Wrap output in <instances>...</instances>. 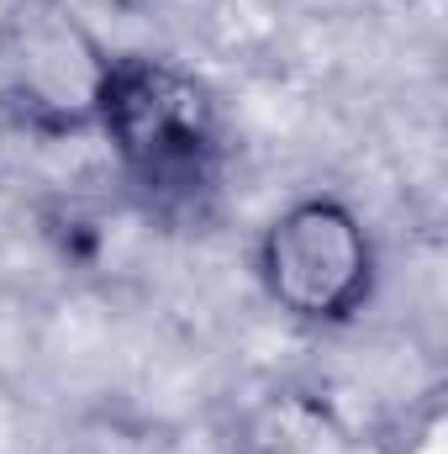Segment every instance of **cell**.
<instances>
[{"label": "cell", "mask_w": 448, "mask_h": 454, "mask_svg": "<svg viewBox=\"0 0 448 454\" xmlns=\"http://www.w3.org/2000/svg\"><path fill=\"white\" fill-rule=\"evenodd\" d=\"M96 127L106 132L127 185L158 217H201L217 196L227 159L222 112L190 69L153 53L112 59Z\"/></svg>", "instance_id": "6da1fadb"}, {"label": "cell", "mask_w": 448, "mask_h": 454, "mask_svg": "<svg viewBox=\"0 0 448 454\" xmlns=\"http://www.w3.org/2000/svg\"><path fill=\"white\" fill-rule=\"evenodd\" d=\"M112 53L64 0H21L0 21V106L37 137L90 132Z\"/></svg>", "instance_id": "7a4b0ae2"}, {"label": "cell", "mask_w": 448, "mask_h": 454, "mask_svg": "<svg viewBox=\"0 0 448 454\" xmlns=\"http://www.w3.org/2000/svg\"><path fill=\"white\" fill-rule=\"evenodd\" d=\"M259 280H264V296L285 317L337 328L359 317L364 301L375 296L369 227L337 196H301L264 227Z\"/></svg>", "instance_id": "3957f363"}, {"label": "cell", "mask_w": 448, "mask_h": 454, "mask_svg": "<svg viewBox=\"0 0 448 454\" xmlns=\"http://www.w3.org/2000/svg\"><path fill=\"white\" fill-rule=\"evenodd\" d=\"M237 454H369V444L322 396L280 391L248 418V428L237 439Z\"/></svg>", "instance_id": "277c9868"}, {"label": "cell", "mask_w": 448, "mask_h": 454, "mask_svg": "<svg viewBox=\"0 0 448 454\" xmlns=\"http://www.w3.org/2000/svg\"><path fill=\"white\" fill-rule=\"evenodd\" d=\"M5 132H11V116H5V106H0V143H5Z\"/></svg>", "instance_id": "5b68a950"}]
</instances>
